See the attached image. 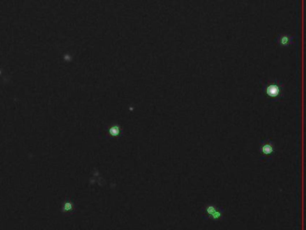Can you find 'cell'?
I'll use <instances>...</instances> for the list:
<instances>
[{"mask_svg": "<svg viewBox=\"0 0 306 230\" xmlns=\"http://www.w3.org/2000/svg\"><path fill=\"white\" fill-rule=\"evenodd\" d=\"M205 213L208 218H210L214 221H217L222 218L223 212L218 209L213 204H208L205 208Z\"/></svg>", "mask_w": 306, "mask_h": 230, "instance_id": "cell-1", "label": "cell"}, {"mask_svg": "<svg viewBox=\"0 0 306 230\" xmlns=\"http://www.w3.org/2000/svg\"><path fill=\"white\" fill-rule=\"evenodd\" d=\"M266 93L267 95L271 97V98H276L278 97L281 93V88L276 83L269 84L268 86L266 87Z\"/></svg>", "mask_w": 306, "mask_h": 230, "instance_id": "cell-2", "label": "cell"}, {"mask_svg": "<svg viewBox=\"0 0 306 230\" xmlns=\"http://www.w3.org/2000/svg\"><path fill=\"white\" fill-rule=\"evenodd\" d=\"M260 153L264 156H270L275 153V147L271 142L262 144L259 148Z\"/></svg>", "mask_w": 306, "mask_h": 230, "instance_id": "cell-3", "label": "cell"}, {"mask_svg": "<svg viewBox=\"0 0 306 230\" xmlns=\"http://www.w3.org/2000/svg\"><path fill=\"white\" fill-rule=\"evenodd\" d=\"M110 134L113 136V137H117V136L120 134V128L117 125L112 126L110 129Z\"/></svg>", "mask_w": 306, "mask_h": 230, "instance_id": "cell-4", "label": "cell"}, {"mask_svg": "<svg viewBox=\"0 0 306 230\" xmlns=\"http://www.w3.org/2000/svg\"><path fill=\"white\" fill-rule=\"evenodd\" d=\"M279 42L282 46H287L290 43V37L288 35H283L279 38Z\"/></svg>", "mask_w": 306, "mask_h": 230, "instance_id": "cell-5", "label": "cell"}, {"mask_svg": "<svg viewBox=\"0 0 306 230\" xmlns=\"http://www.w3.org/2000/svg\"><path fill=\"white\" fill-rule=\"evenodd\" d=\"M71 204L70 203H67L66 204V205H65V209H67V210H69V209H71Z\"/></svg>", "mask_w": 306, "mask_h": 230, "instance_id": "cell-6", "label": "cell"}]
</instances>
